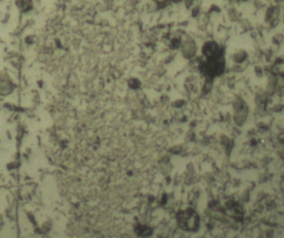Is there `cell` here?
<instances>
[{
    "label": "cell",
    "instance_id": "1",
    "mask_svg": "<svg viewBox=\"0 0 284 238\" xmlns=\"http://www.w3.org/2000/svg\"><path fill=\"white\" fill-rule=\"evenodd\" d=\"M178 221L180 227L185 230H196L199 226V218L197 214L191 210L182 212L178 216Z\"/></svg>",
    "mask_w": 284,
    "mask_h": 238
},
{
    "label": "cell",
    "instance_id": "2",
    "mask_svg": "<svg viewBox=\"0 0 284 238\" xmlns=\"http://www.w3.org/2000/svg\"><path fill=\"white\" fill-rule=\"evenodd\" d=\"M203 53L206 55L207 60L223 58L222 49L214 42H208L206 43L203 48Z\"/></svg>",
    "mask_w": 284,
    "mask_h": 238
},
{
    "label": "cell",
    "instance_id": "3",
    "mask_svg": "<svg viewBox=\"0 0 284 238\" xmlns=\"http://www.w3.org/2000/svg\"><path fill=\"white\" fill-rule=\"evenodd\" d=\"M194 45L193 42H189L187 41L186 43H185V46H184V52L185 54H187L189 57L192 56L194 53Z\"/></svg>",
    "mask_w": 284,
    "mask_h": 238
}]
</instances>
